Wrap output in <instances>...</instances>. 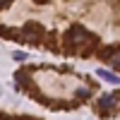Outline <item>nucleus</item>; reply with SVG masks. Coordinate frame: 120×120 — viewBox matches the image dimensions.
Masks as SVG:
<instances>
[{"label": "nucleus", "mask_w": 120, "mask_h": 120, "mask_svg": "<svg viewBox=\"0 0 120 120\" xmlns=\"http://www.w3.org/2000/svg\"><path fill=\"white\" fill-rule=\"evenodd\" d=\"M86 41H96V36L89 34L82 24H75V26H70L65 31V51H70V53L82 55V51H84L82 46H86Z\"/></svg>", "instance_id": "1"}, {"label": "nucleus", "mask_w": 120, "mask_h": 120, "mask_svg": "<svg viewBox=\"0 0 120 120\" xmlns=\"http://www.w3.org/2000/svg\"><path fill=\"white\" fill-rule=\"evenodd\" d=\"M34 3H48V0H34Z\"/></svg>", "instance_id": "7"}, {"label": "nucleus", "mask_w": 120, "mask_h": 120, "mask_svg": "<svg viewBox=\"0 0 120 120\" xmlns=\"http://www.w3.org/2000/svg\"><path fill=\"white\" fill-rule=\"evenodd\" d=\"M43 26L41 24H36V22H26L24 26H22V34H19V36H22V41H29V43H38V41H41V38H43Z\"/></svg>", "instance_id": "2"}, {"label": "nucleus", "mask_w": 120, "mask_h": 120, "mask_svg": "<svg viewBox=\"0 0 120 120\" xmlns=\"http://www.w3.org/2000/svg\"><path fill=\"white\" fill-rule=\"evenodd\" d=\"M113 106H115V96L113 94H103L101 98H98V111H101V113L113 111Z\"/></svg>", "instance_id": "3"}, {"label": "nucleus", "mask_w": 120, "mask_h": 120, "mask_svg": "<svg viewBox=\"0 0 120 120\" xmlns=\"http://www.w3.org/2000/svg\"><path fill=\"white\" fill-rule=\"evenodd\" d=\"M98 77L106 79V82H111V84H118V77L113 72H108V70H98Z\"/></svg>", "instance_id": "4"}, {"label": "nucleus", "mask_w": 120, "mask_h": 120, "mask_svg": "<svg viewBox=\"0 0 120 120\" xmlns=\"http://www.w3.org/2000/svg\"><path fill=\"white\" fill-rule=\"evenodd\" d=\"M10 3H12V0H0V5H3V7H7Z\"/></svg>", "instance_id": "6"}, {"label": "nucleus", "mask_w": 120, "mask_h": 120, "mask_svg": "<svg viewBox=\"0 0 120 120\" xmlns=\"http://www.w3.org/2000/svg\"><path fill=\"white\" fill-rule=\"evenodd\" d=\"M77 96H79V98H84V96H89V89H79V91H77Z\"/></svg>", "instance_id": "5"}]
</instances>
